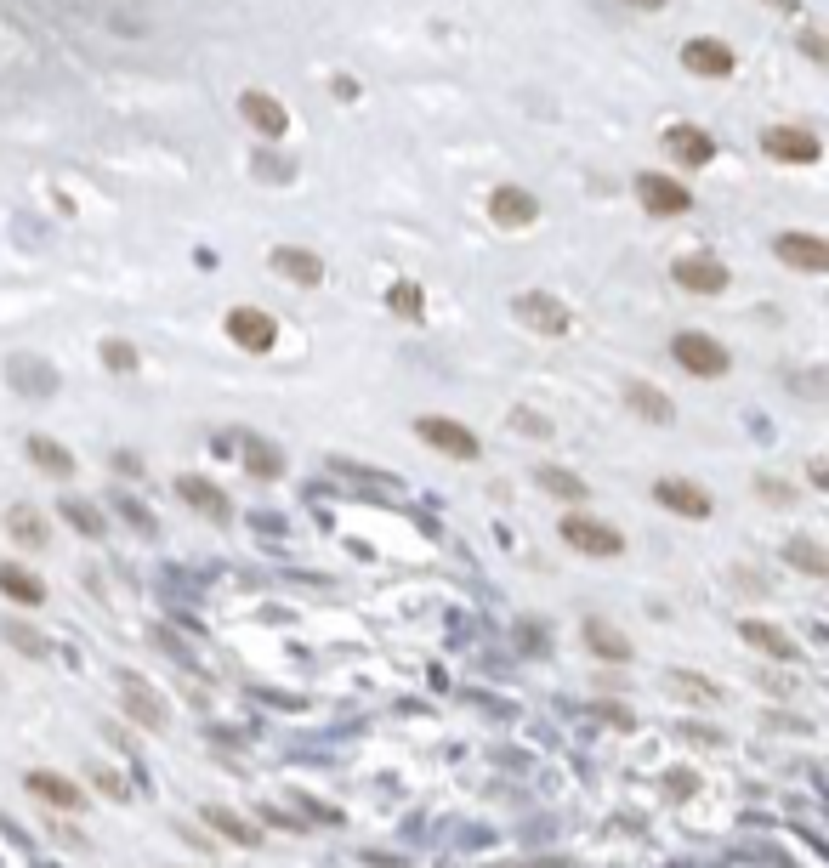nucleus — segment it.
Returning <instances> with one entry per match:
<instances>
[{
  "instance_id": "1",
  "label": "nucleus",
  "mask_w": 829,
  "mask_h": 868,
  "mask_svg": "<svg viewBox=\"0 0 829 868\" xmlns=\"http://www.w3.org/2000/svg\"><path fill=\"white\" fill-rule=\"evenodd\" d=\"M671 352H676V364L688 369V375H699V381H716V375H727V347L716 341V335H705V330H682L671 341Z\"/></svg>"
},
{
  "instance_id": "2",
  "label": "nucleus",
  "mask_w": 829,
  "mask_h": 868,
  "mask_svg": "<svg viewBox=\"0 0 829 868\" xmlns=\"http://www.w3.org/2000/svg\"><path fill=\"white\" fill-rule=\"evenodd\" d=\"M415 432L432 443L438 454H449V460H477L483 454V443H477L460 420H443V415H426V420H415Z\"/></svg>"
},
{
  "instance_id": "3",
  "label": "nucleus",
  "mask_w": 829,
  "mask_h": 868,
  "mask_svg": "<svg viewBox=\"0 0 829 868\" xmlns=\"http://www.w3.org/2000/svg\"><path fill=\"white\" fill-rule=\"evenodd\" d=\"M228 335L239 341V352H256V358H262V352H273V341H279V324L267 313H256V307H233Z\"/></svg>"
},
{
  "instance_id": "4",
  "label": "nucleus",
  "mask_w": 829,
  "mask_h": 868,
  "mask_svg": "<svg viewBox=\"0 0 829 868\" xmlns=\"http://www.w3.org/2000/svg\"><path fill=\"white\" fill-rule=\"evenodd\" d=\"M557 534H563L574 551H585V556H619V551H625V539H619L608 522H591V517H568Z\"/></svg>"
},
{
  "instance_id": "5",
  "label": "nucleus",
  "mask_w": 829,
  "mask_h": 868,
  "mask_svg": "<svg viewBox=\"0 0 829 868\" xmlns=\"http://www.w3.org/2000/svg\"><path fill=\"white\" fill-rule=\"evenodd\" d=\"M636 199L648 205V216H682V210L693 205V193L682 188V182H671V176H636Z\"/></svg>"
},
{
  "instance_id": "6",
  "label": "nucleus",
  "mask_w": 829,
  "mask_h": 868,
  "mask_svg": "<svg viewBox=\"0 0 829 868\" xmlns=\"http://www.w3.org/2000/svg\"><path fill=\"white\" fill-rule=\"evenodd\" d=\"M512 313L523 318L529 330H540V335H563V330H568L563 301H557V296H540V290H523V296L512 301Z\"/></svg>"
},
{
  "instance_id": "7",
  "label": "nucleus",
  "mask_w": 829,
  "mask_h": 868,
  "mask_svg": "<svg viewBox=\"0 0 829 868\" xmlns=\"http://www.w3.org/2000/svg\"><path fill=\"white\" fill-rule=\"evenodd\" d=\"M773 256L790 261V267H801V273H824V267H829V244L812 239V233H778Z\"/></svg>"
},
{
  "instance_id": "8",
  "label": "nucleus",
  "mask_w": 829,
  "mask_h": 868,
  "mask_svg": "<svg viewBox=\"0 0 829 868\" xmlns=\"http://www.w3.org/2000/svg\"><path fill=\"white\" fill-rule=\"evenodd\" d=\"M671 273H676L682 290H693V296H716V290H727V267L716 256H682Z\"/></svg>"
},
{
  "instance_id": "9",
  "label": "nucleus",
  "mask_w": 829,
  "mask_h": 868,
  "mask_svg": "<svg viewBox=\"0 0 829 868\" xmlns=\"http://www.w3.org/2000/svg\"><path fill=\"white\" fill-rule=\"evenodd\" d=\"M665 154H671L676 165L699 171V165H710V159H716V142H710L699 125H671V131H665Z\"/></svg>"
},
{
  "instance_id": "10",
  "label": "nucleus",
  "mask_w": 829,
  "mask_h": 868,
  "mask_svg": "<svg viewBox=\"0 0 829 868\" xmlns=\"http://www.w3.org/2000/svg\"><path fill=\"white\" fill-rule=\"evenodd\" d=\"M6 381L18 386L23 398H52V392H57V369H46L35 352H18V358L6 364Z\"/></svg>"
},
{
  "instance_id": "11",
  "label": "nucleus",
  "mask_w": 829,
  "mask_h": 868,
  "mask_svg": "<svg viewBox=\"0 0 829 868\" xmlns=\"http://www.w3.org/2000/svg\"><path fill=\"white\" fill-rule=\"evenodd\" d=\"M682 63H688L693 74H705V80H727V74L739 69V57L727 52L722 40H688V46H682Z\"/></svg>"
},
{
  "instance_id": "12",
  "label": "nucleus",
  "mask_w": 829,
  "mask_h": 868,
  "mask_svg": "<svg viewBox=\"0 0 829 868\" xmlns=\"http://www.w3.org/2000/svg\"><path fill=\"white\" fill-rule=\"evenodd\" d=\"M653 500L665 505V511H676V517H710V494H705V488H693V483H682V477L653 483Z\"/></svg>"
},
{
  "instance_id": "13",
  "label": "nucleus",
  "mask_w": 829,
  "mask_h": 868,
  "mask_svg": "<svg viewBox=\"0 0 829 868\" xmlns=\"http://www.w3.org/2000/svg\"><path fill=\"white\" fill-rule=\"evenodd\" d=\"M267 261H273V273H279V278H296V284H307V290L324 284V261H318L313 250H301V244H279Z\"/></svg>"
},
{
  "instance_id": "14",
  "label": "nucleus",
  "mask_w": 829,
  "mask_h": 868,
  "mask_svg": "<svg viewBox=\"0 0 829 868\" xmlns=\"http://www.w3.org/2000/svg\"><path fill=\"white\" fill-rule=\"evenodd\" d=\"M761 148H767L773 159H790V165H812V159L824 154V148H818V137H812V131H795V125L767 131V137H761Z\"/></svg>"
},
{
  "instance_id": "15",
  "label": "nucleus",
  "mask_w": 829,
  "mask_h": 868,
  "mask_svg": "<svg viewBox=\"0 0 829 868\" xmlns=\"http://www.w3.org/2000/svg\"><path fill=\"white\" fill-rule=\"evenodd\" d=\"M239 114H245L262 137H284V125H290L284 103H279V97H267V91H245V97H239Z\"/></svg>"
},
{
  "instance_id": "16",
  "label": "nucleus",
  "mask_w": 829,
  "mask_h": 868,
  "mask_svg": "<svg viewBox=\"0 0 829 868\" xmlns=\"http://www.w3.org/2000/svg\"><path fill=\"white\" fill-rule=\"evenodd\" d=\"M489 216L500 227H529L534 216H540V205H534V193H523V188H494L489 193Z\"/></svg>"
},
{
  "instance_id": "17",
  "label": "nucleus",
  "mask_w": 829,
  "mask_h": 868,
  "mask_svg": "<svg viewBox=\"0 0 829 868\" xmlns=\"http://www.w3.org/2000/svg\"><path fill=\"white\" fill-rule=\"evenodd\" d=\"M177 494H182L188 505H194V511H205L211 522H228V517H233L228 494H222L216 483H205V477H177Z\"/></svg>"
},
{
  "instance_id": "18",
  "label": "nucleus",
  "mask_w": 829,
  "mask_h": 868,
  "mask_svg": "<svg viewBox=\"0 0 829 868\" xmlns=\"http://www.w3.org/2000/svg\"><path fill=\"white\" fill-rule=\"evenodd\" d=\"M29 789H35L40 800H52L57 812H80V806H86V795H80L69 778H57V772H29Z\"/></svg>"
},
{
  "instance_id": "19",
  "label": "nucleus",
  "mask_w": 829,
  "mask_h": 868,
  "mask_svg": "<svg viewBox=\"0 0 829 868\" xmlns=\"http://www.w3.org/2000/svg\"><path fill=\"white\" fill-rule=\"evenodd\" d=\"M744 642H750V647H761V653H773L778 664H795V659H801V647H795L790 636H784V630L761 625V619H750V625H744Z\"/></svg>"
},
{
  "instance_id": "20",
  "label": "nucleus",
  "mask_w": 829,
  "mask_h": 868,
  "mask_svg": "<svg viewBox=\"0 0 829 868\" xmlns=\"http://www.w3.org/2000/svg\"><path fill=\"white\" fill-rule=\"evenodd\" d=\"M120 687H125V710L137 715L142 727H165V704H159V698L148 693L137 676H120Z\"/></svg>"
},
{
  "instance_id": "21",
  "label": "nucleus",
  "mask_w": 829,
  "mask_h": 868,
  "mask_svg": "<svg viewBox=\"0 0 829 868\" xmlns=\"http://www.w3.org/2000/svg\"><path fill=\"white\" fill-rule=\"evenodd\" d=\"M29 460H35L46 477H74V454L63 449V443H52V437H29Z\"/></svg>"
},
{
  "instance_id": "22",
  "label": "nucleus",
  "mask_w": 829,
  "mask_h": 868,
  "mask_svg": "<svg viewBox=\"0 0 829 868\" xmlns=\"http://www.w3.org/2000/svg\"><path fill=\"white\" fill-rule=\"evenodd\" d=\"M6 528H12V539H18V545H29V551H40V545H46V517H40L35 505H12V511H6Z\"/></svg>"
},
{
  "instance_id": "23",
  "label": "nucleus",
  "mask_w": 829,
  "mask_h": 868,
  "mask_svg": "<svg viewBox=\"0 0 829 868\" xmlns=\"http://www.w3.org/2000/svg\"><path fill=\"white\" fill-rule=\"evenodd\" d=\"M0 591L12 596V602H29V608L46 602V585H40L29 568H12V562H0Z\"/></svg>"
},
{
  "instance_id": "24",
  "label": "nucleus",
  "mask_w": 829,
  "mask_h": 868,
  "mask_svg": "<svg viewBox=\"0 0 829 868\" xmlns=\"http://www.w3.org/2000/svg\"><path fill=\"white\" fill-rule=\"evenodd\" d=\"M625 398H631V409H636L642 420H653V426H665V420L676 415L671 398H665L659 386H642V381H636V386H625Z\"/></svg>"
},
{
  "instance_id": "25",
  "label": "nucleus",
  "mask_w": 829,
  "mask_h": 868,
  "mask_svg": "<svg viewBox=\"0 0 829 868\" xmlns=\"http://www.w3.org/2000/svg\"><path fill=\"white\" fill-rule=\"evenodd\" d=\"M585 642L597 647L602 659H614V664H625V659H631V642H625L619 630H608L602 619H591V625H585Z\"/></svg>"
},
{
  "instance_id": "26",
  "label": "nucleus",
  "mask_w": 829,
  "mask_h": 868,
  "mask_svg": "<svg viewBox=\"0 0 829 868\" xmlns=\"http://www.w3.org/2000/svg\"><path fill=\"white\" fill-rule=\"evenodd\" d=\"M534 477H540V483H546V488H551V494H557V500H585V494H591V488H585V483H580V477H574V471H557V466H540V471H534Z\"/></svg>"
},
{
  "instance_id": "27",
  "label": "nucleus",
  "mask_w": 829,
  "mask_h": 868,
  "mask_svg": "<svg viewBox=\"0 0 829 868\" xmlns=\"http://www.w3.org/2000/svg\"><path fill=\"white\" fill-rule=\"evenodd\" d=\"M387 307H392L398 318H421V313H426L421 284H409V278H404V284H392V290H387Z\"/></svg>"
},
{
  "instance_id": "28",
  "label": "nucleus",
  "mask_w": 829,
  "mask_h": 868,
  "mask_svg": "<svg viewBox=\"0 0 829 868\" xmlns=\"http://www.w3.org/2000/svg\"><path fill=\"white\" fill-rule=\"evenodd\" d=\"M63 517H69L86 539H103V511H97V505H86V500H63Z\"/></svg>"
},
{
  "instance_id": "29",
  "label": "nucleus",
  "mask_w": 829,
  "mask_h": 868,
  "mask_svg": "<svg viewBox=\"0 0 829 868\" xmlns=\"http://www.w3.org/2000/svg\"><path fill=\"white\" fill-rule=\"evenodd\" d=\"M245 466L256 471V477H279L284 460H279V449H267L262 437H250V443H245Z\"/></svg>"
},
{
  "instance_id": "30",
  "label": "nucleus",
  "mask_w": 829,
  "mask_h": 868,
  "mask_svg": "<svg viewBox=\"0 0 829 868\" xmlns=\"http://www.w3.org/2000/svg\"><path fill=\"white\" fill-rule=\"evenodd\" d=\"M784 556H790L795 568H807L812 579H824V573H829V556L818 551V545H812V539H790V551H784Z\"/></svg>"
},
{
  "instance_id": "31",
  "label": "nucleus",
  "mask_w": 829,
  "mask_h": 868,
  "mask_svg": "<svg viewBox=\"0 0 829 868\" xmlns=\"http://www.w3.org/2000/svg\"><path fill=\"white\" fill-rule=\"evenodd\" d=\"M6 642H12V647H23L29 659H46V653H52V642H46V636H35L29 625H6Z\"/></svg>"
},
{
  "instance_id": "32",
  "label": "nucleus",
  "mask_w": 829,
  "mask_h": 868,
  "mask_svg": "<svg viewBox=\"0 0 829 868\" xmlns=\"http://www.w3.org/2000/svg\"><path fill=\"white\" fill-rule=\"evenodd\" d=\"M205 817H211V823H216V829H222V834H233L239 846H256V829H250V823H239V817H233V812H222V806H211V812H205Z\"/></svg>"
},
{
  "instance_id": "33",
  "label": "nucleus",
  "mask_w": 829,
  "mask_h": 868,
  "mask_svg": "<svg viewBox=\"0 0 829 868\" xmlns=\"http://www.w3.org/2000/svg\"><path fill=\"white\" fill-rule=\"evenodd\" d=\"M103 364L120 369V375H125V369H137V347H131V341H103Z\"/></svg>"
},
{
  "instance_id": "34",
  "label": "nucleus",
  "mask_w": 829,
  "mask_h": 868,
  "mask_svg": "<svg viewBox=\"0 0 829 868\" xmlns=\"http://www.w3.org/2000/svg\"><path fill=\"white\" fill-rule=\"evenodd\" d=\"M256 171L267 176V182H290V159H273V154H256Z\"/></svg>"
},
{
  "instance_id": "35",
  "label": "nucleus",
  "mask_w": 829,
  "mask_h": 868,
  "mask_svg": "<svg viewBox=\"0 0 829 868\" xmlns=\"http://www.w3.org/2000/svg\"><path fill=\"white\" fill-rule=\"evenodd\" d=\"M756 488H761V500H767V505H778V500H790V488H778L773 477H761Z\"/></svg>"
},
{
  "instance_id": "36",
  "label": "nucleus",
  "mask_w": 829,
  "mask_h": 868,
  "mask_svg": "<svg viewBox=\"0 0 829 868\" xmlns=\"http://www.w3.org/2000/svg\"><path fill=\"white\" fill-rule=\"evenodd\" d=\"M801 46H807V57H818V63H824V40H818V29H807V35H801Z\"/></svg>"
},
{
  "instance_id": "37",
  "label": "nucleus",
  "mask_w": 829,
  "mask_h": 868,
  "mask_svg": "<svg viewBox=\"0 0 829 868\" xmlns=\"http://www.w3.org/2000/svg\"><path fill=\"white\" fill-rule=\"evenodd\" d=\"M625 6H642V12H659V6H665V0H625Z\"/></svg>"
},
{
  "instance_id": "38",
  "label": "nucleus",
  "mask_w": 829,
  "mask_h": 868,
  "mask_svg": "<svg viewBox=\"0 0 829 868\" xmlns=\"http://www.w3.org/2000/svg\"><path fill=\"white\" fill-rule=\"evenodd\" d=\"M767 6H784V12H790V6H795V0H767Z\"/></svg>"
}]
</instances>
